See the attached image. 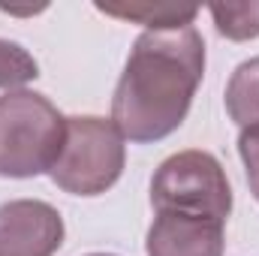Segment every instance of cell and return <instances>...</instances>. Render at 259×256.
<instances>
[{
    "mask_svg": "<svg viewBox=\"0 0 259 256\" xmlns=\"http://www.w3.org/2000/svg\"><path fill=\"white\" fill-rule=\"evenodd\" d=\"M205 75V39L190 27L145 30L112 97V121L136 145L172 136L190 115Z\"/></svg>",
    "mask_w": 259,
    "mask_h": 256,
    "instance_id": "cell-1",
    "label": "cell"
},
{
    "mask_svg": "<svg viewBox=\"0 0 259 256\" xmlns=\"http://www.w3.org/2000/svg\"><path fill=\"white\" fill-rule=\"evenodd\" d=\"M66 142V118L36 91L0 97V175L36 178L52 172Z\"/></svg>",
    "mask_w": 259,
    "mask_h": 256,
    "instance_id": "cell-2",
    "label": "cell"
},
{
    "mask_svg": "<svg viewBox=\"0 0 259 256\" xmlns=\"http://www.w3.org/2000/svg\"><path fill=\"white\" fill-rule=\"evenodd\" d=\"M124 163L127 145L112 118L75 115L66 118V142L49 175L72 196H100L118 184Z\"/></svg>",
    "mask_w": 259,
    "mask_h": 256,
    "instance_id": "cell-3",
    "label": "cell"
},
{
    "mask_svg": "<svg viewBox=\"0 0 259 256\" xmlns=\"http://www.w3.org/2000/svg\"><path fill=\"white\" fill-rule=\"evenodd\" d=\"M151 205L157 214L169 211L226 223L232 211V187L214 154L190 148L160 163L151 178Z\"/></svg>",
    "mask_w": 259,
    "mask_h": 256,
    "instance_id": "cell-4",
    "label": "cell"
},
{
    "mask_svg": "<svg viewBox=\"0 0 259 256\" xmlns=\"http://www.w3.org/2000/svg\"><path fill=\"white\" fill-rule=\"evenodd\" d=\"M64 244V217L42 199L0 205V256H55Z\"/></svg>",
    "mask_w": 259,
    "mask_h": 256,
    "instance_id": "cell-5",
    "label": "cell"
},
{
    "mask_svg": "<svg viewBox=\"0 0 259 256\" xmlns=\"http://www.w3.org/2000/svg\"><path fill=\"white\" fill-rule=\"evenodd\" d=\"M223 229L226 223L211 217H187V214H157L148 238V256H223Z\"/></svg>",
    "mask_w": 259,
    "mask_h": 256,
    "instance_id": "cell-6",
    "label": "cell"
},
{
    "mask_svg": "<svg viewBox=\"0 0 259 256\" xmlns=\"http://www.w3.org/2000/svg\"><path fill=\"white\" fill-rule=\"evenodd\" d=\"M226 112L241 130L259 127V58L244 61L226 84Z\"/></svg>",
    "mask_w": 259,
    "mask_h": 256,
    "instance_id": "cell-7",
    "label": "cell"
},
{
    "mask_svg": "<svg viewBox=\"0 0 259 256\" xmlns=\"http://www.w3.org/2000/svg\"><path fill=\"white\" fill-rule=\"evenodd\" d=\"M100 12L145 24L148 30H175V27H190L199 15L193 6H169V3H136V6H112V3H97Z\"/></svg>",
    "mask_w": 259,
    "mask_h": 256,
    "instance_id": "cell-8",
    "label": "cell"
},
{
    "mask_svg": "<svg viewBox=\"0 0 259 256\" xmlns=\"http://www.w3.org/2000/svg\"><path fill=\"white\" fill-rule=\"evenodd\" d=\"M211 18L220 36L232 42H247L259 36V0L250 3H214Z\"/></svg>",
    "mask_w": 259,
    "mask_h": 256,
    "instance_id": "cell-9",
    "label": "cell"
},
{
    "mask_svg": "<svg viewBox=\"0 0 259 256\" xmlns=\"http://www.w3.org/2000/svg\"><path fill=\"white\" fill-rule=\"evenodd\" d=\"M36 75H39V64L33 61V55L27 49H21L18 42L0 39V88L6 94L21 91Z\"/></svg>",
    "mask_w": 259,
    "mask_h": 256,
    "instance_id": "cell-10",
    "label": "cell"
},
{
    "mask_svg": "<svg viewBox=\"0 0 259 256\" xmlns=\"http://www.w3.org/2000/svg\"><path fill=\"white\" fill-rule=\"evenodd\" d=\"M238 154H241V163H244V172H247L250 193L259 199V127L241 130V136H238Z\"/></svg>",
    "mask_w": 259,
    "mask_h": 256,
    "instance_id": "cell-11",
    "label": "cell"
},
{
    "mask_svg": "<svg viewBox=\"0 0 259 256\" xmlns=\"http://www.w3.org/2000/svg\"><path fill=\"white\" fill-rule=\"evenodd\" d=\"M88 256H115V253H88Z\"/></svg>",
    "mask_w": 259,
    "mask_h": 256,
    "instance_id": "cell-12",
    "label": "cell"
}]
</instances>
